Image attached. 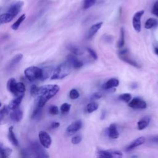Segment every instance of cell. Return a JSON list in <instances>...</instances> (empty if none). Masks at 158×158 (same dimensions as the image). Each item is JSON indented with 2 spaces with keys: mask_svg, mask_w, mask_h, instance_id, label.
Wrapping results in <instances>:
<instances>
[{
  "mask_svg": "<svg viewBox=\"0 0 158 158\" xmlns=\"http://www.w3.org/2000/svg\"><path fill=\"white\" fill-rule=\"evenodd\" d=\"M144 11V10H141L136 12L132 19V25L134 30L137 31L139 32L141 31V19L143 16Z\"/></svg>",
  "mask_w": 158,
  "mask_h": 158,
  "instance_id": "cell-6",
  "label": "cell"
},
{
  "mask_svg": "<svg viewBox=\"0 0 158 158\" xmlns=\"http://www.w3.org/2000/svg\"><path fill=\"white\" fill-rule=\"evenodd\" d=\"M72 143L73 144H77L79 143H80V141H81V136L79 135H75L72 138Z\"/></svg>",
  "mask_w": 158,
  "mask_h": 158,
  "instance_id": "cell-40",
  "label": "cell"
},
{
  "mask_svg": "<svg viewBox=\"0 0 158 158\" xmlns=\"http://www.w3.org/2000/svg\"><path fill=\"white\" fill-rule=\"evenodd\" d=\"M128 106L135 109H144L147 107L146 102L139 98H135L130 100Z\"/></svg>",
  "mask_w": 158,
  "mask_h": 158,
  "instance_id": "cell-7",
  "label": "cell"
},
{
  "mask_svg": "<svg viewBox=\"0 0 158 158\" xmlns=\"http://www.w3.org/2000/svg\"><path fill=\"white\" fill-rule=\"evenodd\" d=\"M128 51L127 49H122L121 51H120V52H118V56L120 58L121 60H123L124 62L129 64L130 65H133L136 68H139L140 66L139 65V64L136 62L135 60H133V59H130L129 57V56H128Z\"/></svg>",
  "mask_w": 158,
  "mask_h": 158,
  "instance_id": "cell-8",
  "label": "cell"
},
{
  "mask_svg": "<svg viewBox=\"0 0 158 158\" xmlns=\"http://www.w3.org/2000/svg\"><path fill=\"white\" fill-rule=\"evenodd\" d=\"M12 149L8 148H5L2 143H0V157H7L12 153Z\"/></svg>",
  "mask_w": 158,
  "mask_h": 158,
  "instance_id": "cell-24",
  "label": "cell"
},
{
  "mask_svg": "<svg viewBox=\"0 0 158 158\" xmlns=\"http://www.w3.org/2000/svg\"><path fill=\"white\" fill-rule=\"evenodd\" d=\"M60 125V123L59 122H52L51 125V128H52V129H54V128H57L59 127Z\"/></svg>",
  "mask_w": 158,
  "mask_h": 158,
  "instance_id": "cell-44",
  "label": "cell"
},
{
  "mask_svg": "<svg viewBox=\"0 0 158 158\" xmlns=\"http://www.w3.org/2000/svg\"><path fill=\"white\" fill-rule=\"evenodd\" d=\"M22 57L23 55L22 54H18L15 55L13 58L11 59L9 63L8 64L7 66V70L9 72L13 70L18 65V64L21 61Z\"/></svg>",
  "mask_w": 158,
  "mask_h": 158,
  "instance_id": "cell-11",
  "label": "cell"
},
{
  "mask_svg": "<svg viewBox=\"0 0 158 158\" xmlns=\"http://www.w3.org/2000/svg\"><path fill=\"white\" fill-rule=\"evenodd\" d=\"M150 118L149 116H144L141 118L137 123V128L139 130H142L146 128L149 124Z\"/></svg>",
  "mask_w": 158,
  "mask_h": 158,
  "instance_id": "cell-19",
  "label": "cell"
},
{
  "mask_svg": "<svg viewBox=\"0 0 158 158\" xmlns=\"http://www.w3.org/2000/svg\"><path fill=\"white\" fill-rule=\"evenodd\" d=\"M72 65L66 60L59 64L54 70L51 78L52 80L62 79L67 77L72 71Z\"/></svg>",
  "mask_w": 158,
  "mask_h": 158,
  "instance_id": "cell-2",
  "label": "cell"
},
{
  "mask_svg": "<svg viewBox=\"0 0 158 158\" xmlns=\"http://www.w3.org/2000/svg\"><path fill=\"white\" fill-rule=\"evenodd\" d=\"M70 107H71V105L70 104L65 102L61 105L60 109V111L62 113L65 114V113H67L70 110Z\"/></svg>",
  "mask_w": 158,
  "mask_h": 158,
  "instance_id": "cell-36",
  "label": "cell"
},
{
  "mask_svg": "<svg viewBox=\"0 0 158 158\" xmlns=\"http://www.w3.org/2000/svg\"><path fill=\"white\" fill-rule=\"evenodd\" d=\"M99 107L98 103L95 102H91L87 104L86 106V111L88 113H92L94 111L96 110Z\"/></svg>",
  "mask_w": 158,
  "mask_h": 158,
  "instance_id": "cell-26",
  "label": "cell"
},
{
  "mask_svg": "<svg viewBox=\"0 0 158 158\" xmlns=\"http://www.w3.org/2000/svg\"><path fill=\"white\" fill-rule=\"evenodd\" d=\"M67 61L72 65V68L79 69L83 66V62L79 60L73 54H69L67 56Z\"/></svg>",
  "mask_w": 158,
  "mask_h": 158,
  "instance_id": "cell-13",
  "label": "cell"
},
{
  "mask_svg": "<svg viewBox=\"0 0 158 158\" xmlns=\"http://www.w3.org/2000/svg\"><path fill=\"white\" fill-rule=\"evenodd\" d=\"M8 138H9V141L11 142V143L15 146H17L19 145V141L15 136V135L14 132V130H13V127L12 126H10L9 128V131H8Z\"/></svg>",
  "mask_w": 158,
  "mask_h": 158,
  "instance_id": "cell-22",
  "label": "cell"
},
{
  "mask_svg": "<svg viewBox=\"0 0 158 158\" xmlns=\"http://www.w3.org/2000/svg\"><path fill=\"white\" fill-rule=\"evenodd\" d=\"M97 0H83V8L84 9H88L93 6L96 2Z\"/></svg>",
  "mask_w": 158,
  "mask_h": 158,
  "instance_id": "cell-34",
  "label": "cell"
},
{
  "mask_svg": "<svg viewBox=\"0 0 158 158\" xmlns=\"http://www.w3.org/2000/svg\"><path fill=\"white\" fill-rule=\"evenodd\" d=\"M82 127V122L80 120H76L69 125L66 129V133L69 136L74 135Z\"/></svg>",
  "mask_w": 158,
  "mask_h": 158,
  "instance_id": "cell-10",
  "label": "cell"
},
{
  "mask_svg": "<svg viewBox=\"0 0 158 158\" xmlns=\"http://www.w3.org/2000/svg\"><path fill=\"white\" fill-rule=\"evenodd\" d=\"M102 97V94L99 92H96L93 94L91 98L92 99H98Z\"/></svg>",
  "mask_w": 158,
  "mask_h": 158,
  "instance_id": "cell-43",
  "label": "cell"
},
{
  "mask_svg": "<svg viewBox=\"0 0 158 158\" xmlns=\"http://www.w3.org/2000/svg\"><path fill=\"white\" fill-rule=\"evenodd\" d=\"M26 78L30 81L42 79L43 70L41 68L35 66H31L27 68L24 71Z\"/></svg>",
  "mask_w": 158,
  "mask_h": 158,
  "instance_id": "cell-3",
  "label": "cell"
},
{
  "mask_svg": "<svg viewBox=\"0 0 158 158\" xmlns=\"http://www.w3.org/2000/svg\"><path fill=\"white\" fill-rule=\"evenodd\" d=\"M49 112L51 115H57L59 114V109L56 106H51L49 109Z\"/></svg>",
  "mask_w": 158,
  "mask_h": 158,
  "instance_id": "cell-38",
  "label": "cell"
},
{
  "mask_svg": "<svg viewBox=\"0 0 158 158\" xmlns=\"http://www.w3.org/2000/svg\"><path fill=\"white\" fill-rule=\"evenodd\" d=\"M23 94H21L18 95L15 99L12 100L10 102L9 106H8L9 109L13 110V109L18 108L23 99Z\"/></svg>",
  "mask_w": 158,
  "mask_h": 158,
  "instance_id": "cell-18",
  "label": "cell"
},
{
  "mask_svg": "<svg viewBox=\"0 0 158 158\" xmlns=\"http://www.w3.org/2000/svg\"><path fill=\"white\" fill-rule=\"evenodd\" d=\"M154 51H155V53L158 56V48H155Z\"/></svg>",
  "mask_w": 158,
  "mask_h": 158,
  "instance_id": "cell-46",
  "label": "cell"
},
{
  "mask_svg": "<svg viewBox=\"0 0 158 158\" xmlns=\"http://www.w3.org/2000/svg\"><path fill=\"white\" fill-rule=\"evenodd\" d=\"M152 13L158 17V0L157 1H156L152 6Z\"/></svg>",
  "mask_w": 158,
  "mask_h": 158,
  "instance_id": "cell-41",
  "label": "cell"
},
{
  "mask_svg": "<svg viewBox=\"0 0 158 158\" xmlns=\"http://www.w3.org/2000/svg\"><path fill=\"white\" fill-rule=\"evenodd\" d=\"M108 135L110 138L117 139L119 136V133L115 124L112 123L108 128Z\"/></svg>",
  "mask_w": 158,
  "mask_h": 158,
  "instance_id": "cell-17",
  "label": "cell"
},
{
  "mask_svg": "<svg viewBox=\"0 0 158 158\" xmlns=\"http://www.w3.org/2000/svg\"><path fill=\"white\" fill-rule=\"evenodd\" d=\"M97 156L98 157L111 158L114 157H122V154L118 151H106L99 150L97 152Z\"/></svg>",
  "mask_w": 158,
  "mask_h": 158,
  "instance_id": "cell-9",
  "label": "cell"
},
{
  "mask_svg": "<svg viewBox=\"0 0 158 158\" xmlns=\"http://www.w3.org/2000/svg\"><path fill=\"white\" fill-rule=\"evenodd\" d=\"M41 107L37 106L34 109L32 115H31V118L33 119H37L39 118L41 115Z\"/></svg>",
  "mask_w": 158,
  "mask_h": 158,
  "instance_id": "cell-33",
  "label": "cell"
},
{
  "mask_svg": "<svg viewBox=\"0 0 158 158\" xmlns=\"http://www.w3.org/2000/svg\"><path fill=\"white\" fill-rule=\"evenodd\" d=\"M69 96L72 99H76L79 98L80 93L76 89H72L70 91Z\"/></svg>",
  "mask_w": 158,
  "mask_h": 158,
  "instance_id": "cell-37",
  "label": "cell"
},
{
  "mask_svg": "<svg viewBox=\"0 0 158 158\" xmlns=\"http://www.w3.org/2000/svg\"><path fill=\"white\" fill-rule=\"evenodd\" d=\"M157 25H158V20L154 18L148 19L144 23V27L146 29H151L152 28L157 27Z\"/></svg>",
  "mask_w": 158,
  "mask_h": 158,
  "instance_id": "cell-23",
  "label": "cell"
},
{
  "mask_svg": "<svg viewBox=\"0 0 158 158\" xmlns=\"http://www.w3.org/2000/svg\"><path fill=\"white\" fill-rule=\"evenodd\" d=\"M24 3L23 1H18L13 4L8 9V12L12 14L14 17L19 13Z\"/></svg>",
  "mask_w": 158,
  "mask_h": 158,
  "instance_id": "cell-12",
  "label": "cell"
},
{
  "mask_svg": "<svg viewBox=\"0 0 158 158\" xmlns=\"http://www.w3.org/2000/svg\"><path fill=\"white\" fill-rule=\"evenodd\" d=\"M119 85V81L117 78H110L107 80L102 86L103 88L105 89H109L113 88L118 86Z\"/></svg>",
  "mask_w": 158,
  "mask_h": 158,
  "instance_id": "cell-20",
  "label": "cell"
},
{
  "mask_svg": "<svg viewBox=\"0 0 158 158\" xmlns=\"http://www.w3.org/2000/svg\"><path fill=\"white\" fill-rule=\"evenodd\" d=\"M38 87L35 85H32L31 86V88H30V93L32 96H36V95L37 94V93H38Z\"/></svg>",
  "mask_w": 158,
  "mask_h": 158,
  "instance_id": "cell-39",
  "label": "cell"
},
{
  "mask_svg": "<svg viewBox=\"0 0 158 158\" xmlns=\"http://www.w3.org/2000/svg\"><path fill=\"white\" fill-rule=\"evenodd\" d=\"M150 140H151L152 143H157V144H158V135H156V136H154L152 137Z\"/></svg>",
  "mask_w": 158,
  "mask_h": 158,
  "instance_id": "cell-45",
  "label": "cell"
},
{
  "mask_svg": "<svg viewBox=\"0 0 158 158\" xmlns=\"http://www.w3.org/2000/svg\"><path fill=\"white\" fill-rule=\"evenodd\" d=\"M14 17L10 13L3 14L0 15V23H6L12 20Z\"/></svg>",
  "mask_w": 158,
  "mask_h": 158,
  "instance_id": "cell-25",
  "label": "cell"
},
{
  "mask_svg": "<svg viewBox=\"0 0 158 158\" xmlns=\"http://www.w3.org/2000/svg\"><path fill=\"white\" fill-rule=\"evenodd\" d=\"M16 92L17 94V96L21 94H23L25 91V85L22 83V82H19V83H16Z\"/></svg>",
  "mask_w": 158,
  "mask_h": 158,
  "instance_id": "cell-32",
  "label": "cell"
},
{
  "mask_svg": "<svg viewBox=\"0 0 158 158\" xmlns=\"http://www.w3.org/2000/svg\"><path fill=\"white\" fill-rule=\"evenodd\" d=\"M67 49L71 52L72 54L74 55H80L82 54V51L76 46L69 44L67 46Z\"/></svg>",
  "mask_w": 158,
  "mask_h": 158,
  "instance_id": "cell-27",
  "label": "cell"
},
{
  "mask_svg": "<svg viewBox=\"0 0 158 158\" xmlns=\"http://www.w3.org/2000/svg\"><path fill=\"white\" fill-rule=\"evenodd\" d=\"M87 50H88L89 54L91 55V56L94 59H97L98 56H97V54H96V53L94 51H93L92 49L89 48H87Z\"/></svg>",
  "mask_w": 158,
  "mask_h": 158,
  "instance_id": "cell-42",
  "label": "cell"
},
{
  "mask_svg": "<svg viewBox=\"0 0 158 158\" xmlns=\"http://www.w3.org/2000/svg\"><path fill=\"white\" fill-rule=\"evenodd\" d=\"M125 44V31L123 28L120 30V39L117 43V47L118 48H122Z\"/></svg>",
  "mask_w": 158,
  "mask_h": 158,
  "instance_id": "cell-31",
  "label": "cell"
},
{
  "mask_svg": "<svg viewBox=\"0 0 158 158\" xmlns=\"http://www.w3.org/2000/svg\"><path fill=\"white\" fill-rule=\"evenodd\" d=\"M145 141V138L144 136H139L133 141L126 148V151H128L133 149L134 148L143 144Z\"/></svg>",
  "mask_w": 158,
  "mask_h": 158,
  "instance_id": "cell-15",
  "label": "cell"
},
{
  "mask_svg": "<svg viewBox=\"0 0 158 158\" xmlns=\"http://www.w3.org/2000/svg\"><path fill=\"white\" fill-rule=\"evenodd\" d=\"M59 89L60 88L57 85H46L40 87L36 95V106L43 107L50 99L59 92Z\"/></svg>",
  "mask_w": 158,
  "mask_h": 158,
  "instance_id": "cell-1",
  "label": "cell"
},
{
  "mask_svg": "<svg viewBox=\"0 0 158 158\" xmlns=\"http://www.w3.org/2000/svg\"><path fill=\"white\" fill-rule=\"evenodd\" d=\"M25 14H22L17 20L15 22H14L12 26H11V28L14 30H16L19 28V26L20 25V24L22 23V22L25 20Z\"/></svg>",
  "mask_w": 158,
  "mask_h": 158,
  "instance_id": "cell-29",
  "label": "cell"
},
{
  "mask_svg": "<svg viewBox=\"0 0 158 158\" xmlns=\"http://www.w3.org/2000/svg\"><path fill=\"white\" fill-rule=\"evenodd\" d=\"M118 98L125 102H129L131 99V96L130 93H123L119 96Z\"/></svg>",
  "mask_w": 158,
  "mask_h": 158,
  "instance_id": "cell-35",
  "label": "cell"
},
{
  "mask_svg": "<svg viewBox=\"0 0 158 158\" xmlns=\"http://www.w3.org/2000/svg\"><path fill=\"white\" fill-rule=\"evenodd\" d=\"M16 83L17 82H16L15 78H10L7 83V88L10 93L17 96V94L16 92V88H16Z\"/></svg>",
  "mask_w": 158,
  "mask_h": 158,
  "instance_id": "cell-21",
  "label": "cell"
},
{
  "mask_svg": "<svg viewBox=\"0 0 158 158\" xmlns=\"http://www.w3.org/2000/svg\"><path fill=\"white\" fill-rule=\"evenodd\" d=\"M30 152L33 153L37 157H48L46 151L37 143L33 142L30 146Z\"/></svg>",
  "mask_w": 158,
  "mask_h": 158,
  "instance_id": "cell-4",
  "label": "cell"
},
{
  "mask_svg": "<svg viewBox=\"0 0 158 158\" xmlns=\"http://www.w3.org/2000/svg\"><path fill=\"white\" fill-rule=\"evenodd\" d=\"M1 102H0V107H1Z\"/></svg>",
  "mask_w": 158,
  "mask_h": 158,
  "instance_id": "cell-47",
  "label": "cell"
},
{
  "mask_svg": "<svg viewBox=\"0 0 158 158\" xmlns=\"http://www.w3.org/2000/svg\"><path fill=\"white\" fill-rule=\"evenodd\" d=\"M102 22H99L98 23H96L94 25H93L88 30V33H87V38L88 39L91 38L101 28V27L102 25Z\"/></svg>",
  "mask_w": 158,
  "mask_h": 158,
  "instance_id": "cell-16",
  "label": "cell"
},
{
  "mask_svg": "<svg viewBox=\"0 0 158 158\" xmlns=\"http://www.w3.org/2000/svg\"><path fill=\"white\" fill-rule=\"evenodd\" d=\"M9 107L4 106L2 109L0 110V123L4 122L5 118H6L8 112H9Z\"/></svg>",
  "mask_w": 158,
  "mask_h": 158,
  "instance_id": "cell-28",
  "label": "cell"
},
{
  "mask_svg": "<svg viewBox=\"0 0 158 158\" xmlns=\"http://www.w3.org/2000/svg\"><path fill=\"white\" fill-rule=\"evenodd\" d=\"M38 137L41 146L45 148H49L52 143V139L50 135L46 131H41L39 132Z\"/></svg>",
  "mask_w": 158,
  "mask_h": 158,
  "instance_id": "cell-5",
  "label": "cell"
},
{
  "mask_svg": "<svg viewBox=\"0 0 158 158\" xmlns=\"http://www.w3.org/2000/svg\"><path fill=\"white\" fill-rule=\"evenodd\" d=\"M42 70H43V77L41 80H45L47 78H48L50 74H51L52 72V68L51 67H46L42 69Z\"/></svg>",
  "mask_w": 158,
  "mask_h": 158,
  "instance_id": "cell-30",
  "label": "cell"
},
{
  "mask_svg": "<svg viewBox=\"0 0 158 158\" xmlns=\"http://www.w3.org/2000/svg\"><path fill=\"white\" fill-rule=\"evenodd\" d=\"M22 117H23V112L19 108L13 109L12 111L10 113V118L14 122H18L22 120Z\"/></svg>",
  "mask_w": 158,
  "mask_h": 158,
  "instance_id": "cell-14",
  "label": "cell"
}]
</instances>
